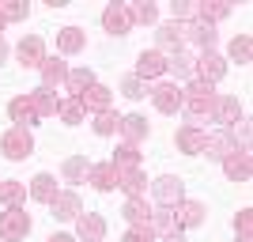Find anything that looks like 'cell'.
Listing matches in <instances>:
<instances>
[{"label":"cell","instance_id":"obj_46","mask_svg":"<svg viewBox=\"0 0 253 242\" xmlns=\"http://www.w3.org/2000/svg\"><path fill=\"white\" fill-rule=\"evenodd\" d=\"M0 31H4V19H0Z\"/></svg>","mask_w":253,"mask_h":242},{"label":"cell","instance_id":"obj_19","mask_svg":"<svg viewBox=\"0 0 253 242\" xmlns=\"http://www.w3.org/2000/svg\"><path fill=\"white\" fill-rule=\"evenodd\" d=\"M185 42H193L201 53H211V46H215V27H208V23H185Z\"/></svg>","mask_w":253,"mask_h":242},{"label":"cell","instance_id":"obj_10","mask_svg":"<svg viewBox=\"0 0 253 242\" xmlns=\"http://www.w3.org/2000/svg\"><path fill=\"white\" fill-rule=\"evenodd\" d=\"M102 27L110 34H128L136 23H132V11H128L125 4H110V8L102 11Z\"/></svg>","mask_w":253,"mask_h":242},{"label":"cell","instance_id":"obj_13","mask_svg":"<svg viewBox=\"0 0 253 242\" xmlns=\"http://www.w3.org/2000/svg\"><path fill=\"white\" fill-rule=\"evenodd\" d=\"M204 129H197V125H181L178 133H174V144H178V151H185V155H201L204 151Z\"/></svg>","mask_w":253,"mask_h":242},{"label":"cell","instance_id":"obj_37","mask_svg":"<svg viewBox=\"0 0 253 242\" xmlns=\"http://www.w3.org/2000/svg\"><path fill=\"white\" fill-rule=\"evenodd\" d=\"M128 11H132V23H155L159 19V8L148 4V0H144V4H132Z\"/></svg>","mask_w":253,"mask_h":242},{"label":"cell","instance_id":"obj_23","mask_svg":"<svg viewBox=\"0 0 253 242\" xmlns=\"http://www.w3.org/2000/svg\"><path fill=\"white\" fill-rule=\"evenodd\" d=\"M121 133H125V144H132L136 147L140 140H148V117H140V114H128V117H121Z\"/></svg>","mask_w":253,"mask_h":242},{"label":"cell","instance_id":"obj_34","mask_svg":"<svg viewBox=\"0 0 253 242\" xmlns=\"http://www.w3.org/2000/svg\"><path fill=\"white\" fill-rule=\"evenodd\" d=\"M117 125H121V117H117L114 110H106V114H95V133H98V137H114Z\"/></svg>","mask_w":253,"mask_h":242},{"label":"cell","instance_id":"obj_22","mask_svg":"<svg viewBox=\"0 0 253 242\" xmlns=\"http://www.w3.org/2000/svg\"><path fill=\"white\" fill-rule=\"evenodd\" d=\"M215 121H223V129L231 133L238 121H242V106H238V98H231V95H223L219 102H215Z\"/></svg>","mask_w":253,"mask_h":242},{"label":"cell","instance_id":"obj_16","mask_svg":"<svg viewBox=\"0 0 253 242\" xmlns=\"http://www.w3.org/2000/svg\"><path fill=\"white\" fill-rule=\"evenodd\" d=\"M223 170L231 182H250V147H234L231 155L223 159Z\"/></svg>","mask_w":253,"mask_h":242},{"label":"cell","instance_id":"obj_45","mask_svg":"<svg viewBox=\"0 0 253 242\" xmlns=\"http://www.w3.org/2000/svg\"><path fill=\"white\" fill-rule=\"evenodd\" d=\"M4 57H8V46H4V38H0V61H4Z\"/></svg>","mask_w":253,"mask_h":242},{"label":"cell","instance_id":"obj_33","mask_svg":"<svg viewBox=\"0 0 253 242\" xmlns=\"http://www.w3.org/2000/svg\"><path fill=\"white\" fill-rule=\"evenodd\" d=\"M250 57H253V38H250V34H238V38L231 42V61L250 64Z\"/></svg>","mask_w":253,"mask_h":242},{"label":"cell","instance_id":"obj_28","mask_svg":"<svg viewBox=\"0 0 253 242\" xmlns=\"http://www.w3.org/2000/svg\"><path fill=\"white\" fill-rule=\"evenodd\" d=\"M31 98H34V110H38V117H53L57 110H61V98L53 95V91H45V87L31 91Z\"/></svg>","mask_w":253,"mask_h":242},{"label":"cell","instance_id":"obj_2","mask_svg":"<svg viewBox=\"0 0 253 242\" xmlns=\"http://www.w3.org/2000/svg\"><path fill=\"white\" fill-rule=\"evenodd\" d=\"M0 151L8 159H27L34 151V137H31V129L27 125H11L4 137H0Z\"/></svg>","mask_w":253,"mask_h":242},{"label":"cell","instance_id":"obj_35","mask_svg":"<svg viewBox=\"0 0 253 242\" xmlns=\"http://www.w3.org/2000/svg\"><path fill=\"white\" fill-rule=\"evenodd\" d=\"M57 114H61L64 125H80V121H84V106H80V98H68V102H61Z\"/></svg>","mask_w":253,"mask_h":242},{"label":"cell","instance_id":"obj_36","mask_svg":"<svg viewBox=\"0 0 253 242\" xmlns=\"http://www.w3.org/2000/svg\"><path fill=\"white\" fill-rule=\"evenodd\" d=\"M110 163H114V167H140V151L132 144H121V147H117V155L110 159Z\"/></svg>","mask_w":253,"mask_h":242},{"label":"cell","instance_id":"obj_15","mask_svg":"<svg viewBox=\"0 0 253 242\" xmlns=\"http://www.w3.org/2000/svg\"><path fill=\"white\" fill-rule=\"evenodd\" d=\"M234 133H227V129H219V133H208V137H204V155H211V159H227L234 151Z\"/></svg>","mask_w":253,"mask_h":242},{"label":"cell","instance_id":"obj_9","mask_svg":"<svg viewBox=\"0 0 253 242\" xmlns=\"http://www.w3.org/2000/svg\"><path fill=\"white\" fill-rule=\"evenodd\" d=\"M117 170V186L128 193V197H144L148 193V174L140 167H114Z\"/></svg>","mask_w":253,"mask_h":242},{"label":"cell","instance_id":"obj_31","mask_svg":"<svg viewBox=\"0 0 253 242\" xmlns=\"http://www.w3.org/2000/svg\"><path fill=\"white\" fill-rule=\"evenodd\" d=\"M23 197H27V186H23V182H0V200H4L8 208H19Z\"/></svg>","mask_w":253,"mask_h":242},{"label":"cell","instance_id":"obj_38","mask_svg":"<svg viewBox=\"0 0 253 242\" xmlns=\"http://www.w3.org/2000/svg\"><path fill=\"white\" fill-rule=\"evenodd\" d=\"M121 91H125L128 98H144V95H148V84L136 80V76H125V80H121Z\"/></svg>","mask_w":253,"mask_h":242},{"label":"cell","instance_id":"obj_40","mask_svg":"<svg viewBox=\"0 0 253 242\" xmlns=\"http://www.w3.org/2000/svg\"><path fill=\"white\" fill-rule=\"evenodd\" d=\"M234 227L242 231V239H246V242H253V216H250V208H242V212H238V220H234Z\"/></svg>","mask_w":253,"mask_h":242},{"label":"cell","instance_id":"obj_14","mask_svg":"<svg viewBox=\"0 0 253 242\" xmlns=\"http://www.w3.org/2000/svg\"><path fill=\"white\" fill-rule=\"evenodd\" d=\"M167 72V57L159 49H144L136 61V80H159V76Z\"/></svg>","mask_w":253,"mask_h":242},{"label":"cell","instance_id":"obj_26","mask_svg":"<svg viewBox=\"0 0 253 242\" xmlns=\"http://www.w3.org/2000/svg\"><path fill=\"white\" fill-rule=\"evenodd\" d=\"M57 193H61V190H57V178H53V174H45V170H42V174H34V182H31V197L34 200L49 204Z\"/></svg>","mask_w":253,"mask_h":242},{"label":"cell","instance_id":"obj_6","mask_svg":"<svg viewBox=\"0 0 253 242\" xmlns=\"http://www.w3.org/2000/svg\"><path fill=\"white\" fill-rule=\"evenodd\" d=\"M170 216H174V231H181V227H201L204 223V204L201 200H181V204L170 208Z\"/></svg>","mask_w":253,"mask_h":242},{"label":"cell","instance_id":"obj_24","mask_svg":"<svg viewBox=\"0 0 253 242\" xmlns=\"http://www.w3.org/2000/svg\"><path fill=\"white\" fill-rule=\"evenodd\" d=\"M87 178H91V186L98 193H110L117 186V170H114V163H95V167L87 170Z\"/></svg>","mask_w":253,"mask_h":242},{"label":"cell","instance_id":"obj_1","mask_svg":"<svg viewBox=\"0 0 253 242\" xmlns=\"http://www.w3.org/2000/svg\"><path fill=\"white\" fill-rule=\"evenodd\" d=\"M215 102H219V95L211 91V84H201V80H193L185 91H181V110H185V125H197L201 129L204 117H215Z\"/></svg>","mask_w":253,"mask_h":242},{"label":"cell","instance_id":"obj_25","mask_svg":"<svg viewBox=\"0 0 253 242\" xmlns=\"http://www.w3.org/2000/svg\"><path fill=\"white\" fill-rule=\"evenodd\" d=\"M125 220L132 223V227H148V223H151V204H148V197H128V200H125Z\"/></svg>","mask_w":253,"mask_h":242},{"label":"cell","instance_id":"obj_18","mask_svg":"<svg viewBox=\"0 0 253 242\" xmlns=\"http://www.w3.org/2000/svg\"><path fill=\"white\" fill-rule=\"evenodd\" d=\"M8 114L15 125H34V121H42L38 117V110H34V98L31 95H19V98H11L8 102Z\"/></svg>","mask_w":253,"mask_h":242},{"label":"cell","instance_id":"obj_17","mask_svg":"<svg viewBox=\"0 0 253 242\" xmlns=\"http://www.w3.org/2000/svg\"><path fill=\"white\" fill-rule=\"evenodd\" d=\"M76 98H80V106H84V114H106V110H110V98H114V95H110V91H106V87H87V91H84V95H76Z\"/></svg>","mask_w":253,"mask_h":242},{"label":"cell","instance_id":"obj_5","mask_svg":"<svg viewBox=\"0 0 253 242\" xmlns=\"http://www.w3.org/2000/svg\"><path fill=\"white\" fill-rule=\"evenodd\" d=\"M155 42H159V53L163 57H174V53H181V46H185V23H163L155 31Z\"/></svg>","mask_w":253,"mask_h":242},{"label":"cell","instance_id":"obj_41","mask_svg":"<svg viewBox=\"0 0 253 242\" xmlns=\"http://www.w3.org/2000/svg\"><path fill=\"white\" fill-rule=\"evenodd\" d=\"M159 235L151 231V227H128V235H125V242H155Z\"/></svg>","mask_w":253,"mask_h":242},{"label":"cell","instance_id":"obj_3","mask_svg":"<svg viewBox=\"0 0 253 242\" xmlns=\"http://www.w3.org/2000/svg\"><path fill=\"white\" fill-rule=\"evenodd\" d=\"M31 235V216L23 208H8L4 216H0V239L4 242H19Z\"/></svg>","mask_w":253,"mask_h":242},{"label":"cell","instance_id":"obj_4","mask_svg":"<svg viewBox=\"0 0 253 242\" xmlns=\"http://www.w3.org/2000/svg\"><path fill=\"white\" fill-rule=\"evenodd\" d=\"M151 197H155L163 208H174V204H181V200H185V186H181V178L163 174V178L151 182Z\"/></svg>","mask_w":253,"mask_h":242},{"label":"cell","instance_id":"obj_27","mask_svg":"<svg viewBox=\"0 0 253 242\" xmlns=\"http://www.w3.org/2000/svg\"><path fill=\"white\" fill-rule=\"evenodd\" d=\"M87 46V34L80 31V27H64L61 34H57V49L61 53H80Z\"/></svg>","mask_w":253,"mask_h":242},{"label":"cell","instance_id":"obj_12","mask_svg":"<svg viewBox=\"0 0 253 242\" xmlns=\"http://www.w3.org/2000/svg\"><path fill=\"white\" fill-rule=\"evenodd\" d=\"M151 102H155L159 114H178V110H181V91H178V84H155Z\"/></svg>","mask_w":253,"mask_h":242},{"label":"cell","instance_id":"obj_21","mask_svg":"<svg viewBox=\"0 0 253 242\" xmlns=\"http://www.w3.org/2000/svg\"><path fill=\"white\" fill-rule=\"evenodd\" d=\"M64 80H68V64L57 61V57H45V61H42V87L53 91V87H61Z\"/></svg>","mask_w":253,"mask_h":242},{"label":"cell","instance_id":"obj_43","mask_svg":"<svg viewBox=\"0 0 253 242\" xmlns=\"http://www.w3.org/2000/svg\"><path fill=\"white\" fill-rule=\"evenodd\" d=\"M49 242H76L72 235H49Z\"/></svg>","mask_w":253,"mask_h":242},{"label":"cell","instance_id":"obj_29","mask_svg":"<svg viewBox=\"0 0 253 242\" xmlns=\"http://www.w3.org/2000/svg\"><path fill=\"white\" fill-rule=\"evenodd\" d=\"M167 72H174L178 80H193L197 76V61L185 57V53H174V57H167Z\"/></svg>","mask_w":253,"mask_h":242},{"label":"cell","instance_id":"obj_11","mask_svg":"<svg viewBox=\"0 0 253 242\" xmlns=\"http://www.w3.org/2000/svg\"><path fill=\"white\" fill-rule=\"evenodd\" d=\"M15 53H19V64H23V68H42V61H45V42L38 38V34H27Z\"/></svg>","mask_w":253,"mask_h":242},{"label":"cell","instance_id":"obj_47","mask_svg":"<svg viewBox=\"0 0 253 242\" xmlns=\"http://www.w3.org/2000/svg\"><path fill=\"white\" fill-rule=\"evenodd\" d=\"M238 242H246V239H238Z\"/></svg>","mask_w":253,"mask_h":242},{"label":"cell","instance_id":"obj_42","mask_svg":"<svg viewBox=\"0 0 253 242\" xmlns=\"http://www.w3.org/2000/svg\"><path fill=\"white\" fill-rule=\"evenodd\" d=\"M170 11H174V19H193V4H181V0H174V4H170Z\"/></svg>","mask_w":253,"mask_h":242},{"label":"cell","instance_id":"obj_7","mask_svg":"<svg viewBox=\"0 0 253 242\" xmlns=\"http://www.w3.org/2000/svg\"><path fill=\"white\" fill-rule=\"evenodd\" d=\"M223 76H227V61L219 53H201L197 57V80L201 84H219Z\"/></svg>","mask_w":253,"mask_h":242},{"label":"cell","instance_id":"obj_8","mask_svg":"<svg viewBox=\"0 0 253 242\" xmlns=\"http://www.w3.org/2000/svg\"><path fill=\"white\" fill-rule=\"evenodd\" d=\"M76 235L84 242H102L106 239V220L98 212H80L76 216Z\"/></svg>","mask_w":253,"mask_h":242},{"label":"cell","instance_id":"obj_32","mask_svg":"<svg viewBox=\"0 0 253 242\" xmlns=\"http://www.w3.org/2000/svg\"><path fill=\"white\" fill-rule=\"evenodd\" d=\"M87 170H91V163H87L84 155L64 159V182H84V178H87Z\"/></svg>","mask_w":253,"mask_h":242},{"label":"cell","instance_id":"obj_39","mask_svg":"<svg viewBox=\"0 0 253 242\" xmlns=\"http://www.w3.org/2000/svg\"><path fill=\"white\" fill-rule=\"evenodd\" d=\"M27 4H4V0H0V19L4 23H11V19H27Z\"/></svg>","mask_w":253,"mask_h":242},{"label":"cell","instance_id":"obj_44","mask_svg":"<svg viewBox=\"0 0 253 242\" xmlns=\"http://www.w3.org/2000/svg\"><path fill=\"white\" fill-rule=\"evenodd\" d=\"M163 242H185V239H181V235L174 231V235H167V239H163Z\"/></svg>","mask_w":253,"mask_h":242},{"label":"cell","instance_id":"obj_30","mask_svg":"<svg viewBox=\"0 0 253 242\" xmlns=\"http://www.w3.org/2000/svg\"><path fill=\"white\" fill-rule=\"evenodd\" d=\"M64 84H68V91L84 95L87 87H95V72H91V68H68V80H64ZM76 95H72V98H76Z\"/></svg>","mask_w":253,"mask_h":242},{"label":"cell","instance_id":"obj_20","mask_svg":"<svg viewBox=\"0 0 253 242\" xmlns=\"http://www.w3.org/2000/svg\"><path fill=\"white\" fill-rule=\"evenodd\" d=\"M49 208H53V220H76V216L84 212L76 193H57V197L49 200Z\"/></svg>","mask_w":253,"mask_h":242}]
</instances>
